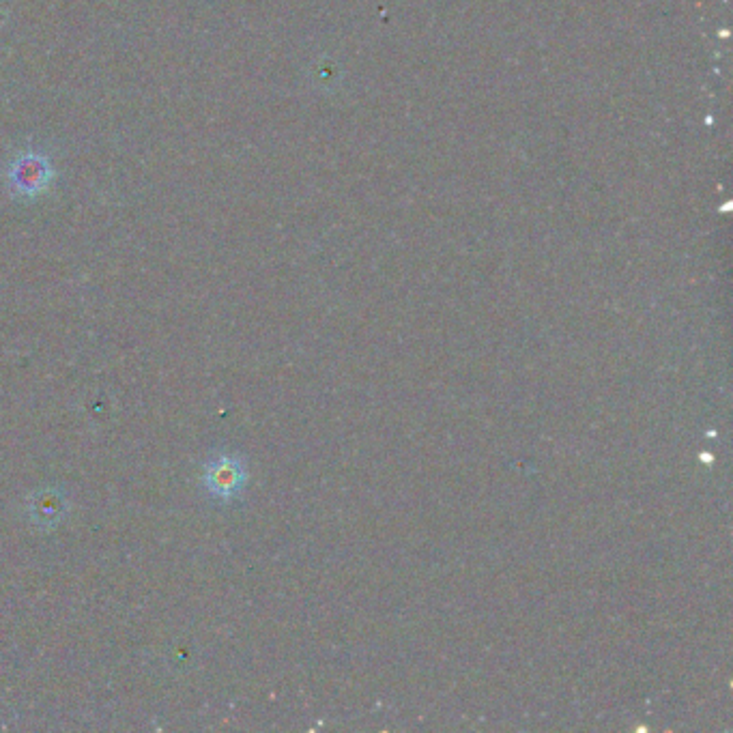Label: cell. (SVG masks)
<instances>
[{"mask_svg":"<svg viewBox=\"0 0 733 733\" xmlns=\"http://www.w3.org/2000/svg\"><path fill=\"white\" fill-rule=\"evenodd\" d=\"M7 190L20 200H33L46 194L54 183V168L50 160L39 151H22L7 166Z\"/></svg>","mask_w":733,"mask_h":733,"instance_id":"6da1fadb","label":"cell"},{"mask_svg":"<svg viewBox=\"0 0 733 733\" xmlns=\"http://www.w3.org/2000/svg\"><path fill=\"white\" fill-rule=\"evenodd\" d=\"M213 480L220 486V491L231 493V491H237L239 484L243 482V471L239 469L237 463H224L218 471H215Z\"/></svg>","mask_w":733,"mask_h":733,"instance_id":"7a4b0ae2","label":"cell"}]
</instances>
